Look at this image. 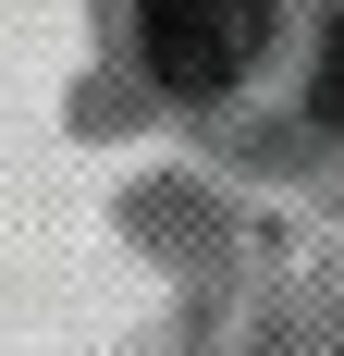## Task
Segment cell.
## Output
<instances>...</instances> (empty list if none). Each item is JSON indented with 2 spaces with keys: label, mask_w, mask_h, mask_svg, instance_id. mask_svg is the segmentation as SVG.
<instances>
[{
  "label": "cell",
  "mask_w": 344,
  "mask_h": 356,
  "mask_svg": "<svg viewBox=\"0 0 344 356\" xmlns=\"http://www.w3.org/2000/svg\"><path fill=\"white\" fill-rule=\"evenodd\" d=\"M136 49L172 99H221L271 49V0H136Z\"/></svg>",
  "instance_id": "6da1fadb"
},
{
  "label": "cell",
  "mask_w": 344,
  "mask_h": 356,
  "mask_svg": "<svg viewBox=\"0 0 344 356\" xmlns=\"http://www.w3.org/2000/svg\"><path fill=\"white\" fill-rule=\"evenodd\" d=\"M308 99H320V123H344V13L320 25V74H308Z\"/></svg>",
  "instance_id": "7a4b0ae2"
}]
</instances>
